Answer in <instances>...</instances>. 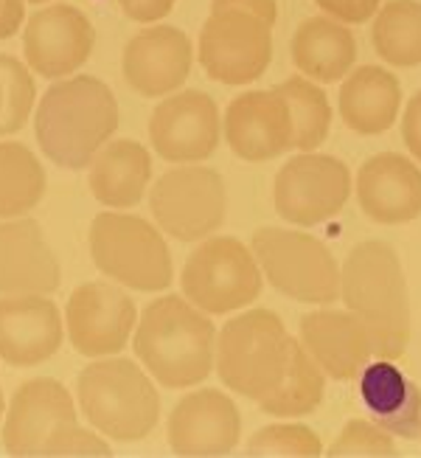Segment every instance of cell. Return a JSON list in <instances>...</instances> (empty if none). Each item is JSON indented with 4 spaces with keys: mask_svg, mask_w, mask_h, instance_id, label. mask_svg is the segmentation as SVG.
I'll return each instance as SVG.
<instances>
[{
    "mask_svg": "<svg viewBox=\"0 0 421 458\" xmlns=\"http://www.w3.org/2000/svg\"><path fill=\"white\" fill-rule=\"evenodd\" d=\"M340 298L374 337V357L399 360L410 344V295L399 253L366 239L340 265Z\"/></svg>",
    "mask_w": 421,
    "mask_h": 458,
    "instance_id": "6da1fadb",
    "label": "cell"
},
{
    "mask_svg": "<svg viewBox=\"0 0 421 458\" xmlns=\"http://www.w3.org/2000/svg\"><path fill=\"white\" fill-rule=\"evenodd\" d=\"M118 130V102L107 82L79 73L54 82L37 105L34 135L48 161L85 169Z\"/></svg>",
    "mask_w": 421,
    "mask_h": 458,
    "instance_id": "7a4b0ae2",
    "label": "cell"
},
{
    "mask_svg": "<svg viewBox=\"0 0 421 458\" xmlns=\"http://www.w3.org/2000/svg\"><path fill=\"white\" fill-rule=\"evenodd\" d=\"M135 354L166 388L203 383L216 363V327L189 298L164 295L144 307L135 324Z\"/></svg>",
    "mask_w": 421,
    "mask_h": 458,
    "instance_id": "3957f363",
    "label": "cell"
},
{
    "mask_svg": "<svg viewBox=\"0 0 421 458\" xmlns=\"http://www.w3.org/2000/svg\"><path fill=\"white\" fill-rule=\"evenodd\" d=\"M0 439L9 455H110L98 433L79 425L68 388L51 377H34L20 386L4 416Z\"/></svg>",
    "mask_w": 421,
    "mask_h": 458,
    "instance_id": "277c9868",
    "label": "cell"
},
{
    "mask_svg": "<svg viewBox=\"0 0 421 458\" xmlns=\"http://www.w3.org/2000/svg\"><path fill=\"white\" fill-rule=\"evenodd\" d=\"M76 400L85 420L113 442H140L160 420L152 377L127 357H105L76 377Z\"/></svg>",
    "mask_w": 421,
    "mask_h": 458,
    "instance_id": "5b68a950",
    "label": "cell"
},
{
    "mask_svg": "<svg viewBox=\"0 0 421 458\" xmlns=\"http://www.w3.org/2000/svg\"><path fill=\"white\" fill-rule=\"evenodd\" d=\"M295 337L273 310H245L216 335V374L233 394L262 400L284 380Z\"/></svg>",
    "mask_w": 421,
    "mask_h": 458,
    "instance_id": "8992f818",
    "label": "cell"
},
{
    "mask_svg": "<svg viewBox=\"0 0 421 458\" xmlns=\"http://www.w3.org/2000/svg\"><path fill=\"white\" fill-rule=\"evenodd\" d=\"M93 265L110 282L140 293H157L172 284V256L164 233L144 216L105 211L90 223Z\"/></svg>",
    "mask_w": 421,
    "mask_h": 458,
    "instance_id": "52a82bcc",
    "label": "cell"
},
{
    "mask_svg": "<svg viewBox=\"0 0 421 458\" xmlns=\"http://www.w3.org/2000/svg\"><path fill=\"white\" fill-rule=\"evenodd\" d=\"M180 287L194 307L208 315H228L250 307L262 295L265 278L253 248L236 236H206L183 265Z\"/></svg>",
    "mask_w": 421,
    "mask_h": 458,
    "instance_id": "ba28073f",
    "label": "cell"
},
{
    "mask_svg": "<svg viewBox=\"0 0 421 458\" xmlns=\"http://www.w3.org/2000/svg\"><path fill=\"white\" fill-rule=\"evenodd\" d=\"M250 248L267 282L287 298L317 307L340 298V265L320 239L270 225L253 233Z\"/></svg>",
    "mask_w": 421,
    "mask_h": 458,
    "instance_id": "9c48e42d",
    "label": "cell"
},
{
    "mask_svg": "<svg viewBox=\"0 0 421 458\" xmlns=\"http://www.w3.org/2000/svg\"><path fill=\"white\" fill-rule=\"evenodd\" d=\"M149 206L160 231L180 242H197L225 223L228 189L216 169L189 164L157 177Z\"/></svg>",
    "mask_w": 421,
    "mask_h": 458,
    "instance_id": "30bf717a",
    "label": "cell"
},
{
    "mask_svg": "<svg viewBox=\"0 0 421 458\" xmlns=\"http://www.w3.org/2000/svg\"><path fill=\"white\" fill-rule=\"evenodd\" d=\"M197 59L214 82H256L273 63V26L250 12H211L199 31Z\"/></svg>",
    "mask_w": 421,
    "mask_h": 458,
    "instance_id": "8fae6325",
    "label": "cell"
},
{
    "mask_svg": "<svg viewBox=\"0 0 421 458\" xmlns=\"http://www.w3.org/2000/svg\"><path fill=\"white\" fill-rule=\"evenodd\" d=\"M351 186V169L340 157L300 152L278 169L273 203L287 223L312 228L343 211Z\"/></svg>",
    "mask_w": 421,
    "mask_h": 458,
    "instance_id": "7c38bea8",
    "label": "cell"
},
{
    "mask_svg": "<svg viewBox=\"0 0 421 458\" xmlns=\"http://www.w3.org/2000/svg\"><path fill=\"white\" fill-rule=\"evenodd\" d=\"M138 324V307L127 290L107 282L79 284L65 304V329L85 357H110L122 352Z\"/></svg>",
    "mask_w": 421,
    "mask_h": 458,
    "instance_id": "4fadbf2b",
    "label": "cell"
},
{
    "mask_svg": "<svg viewBox=\"0 0 421 458\" xmlns=\"http://www.w3.org/2000/svg\"><path fill=\"white\" fill-rule=\"evenodd\" d=\"M223 135L216 102L203 90L164 98L149 118L152 149L169 164H199L214 155Z\"/></svg>",
    "mask_w": 421,
    "mask_h": 458,
    "instance_id": "5bb4252c",
    "label": "cell"
},
{
    "mask_svg": "<svg viewBox=\"0 0 421 458\" xmlns=\"http://www.w3.org/2000/svg\"><path fill=\"white\" fill-rule=\"evenodd\" d=\"M166 436L174 455H228L242 442V416L228 394L219 388H199L174 405Z\"/></svg>",
    "mask_w": 421,
    "mask_h": 458,
    "instance_id": "9a60e30c",
    "label": "cell"
},
{
    "mask_svg": "<svg viewBox=\"0 0 421 458\" xmlns=\"http://www.w3.org/2000/svg\"><path fill=\"white\" fill-rule=\"evenodd\" d=\"M223 135L233 155L242 161H273L295 144L292 110L275 88L248 90L225 107Z\"/></svg>",
    "mask_w": 421,
    "mask_h": 458,
    "instance_id": "2e32d148",
    "label": "cell"
},
{
    "mask_svg": "<svg viewBox=\"0 0 421 458\" xmlns=\"http://www.w3.org/2000/svg\"><path fill=\"white\" fill-rule=\"evenodd\" d=\"M93 46L96 29L90 17L68 4L34 12L23 31L26 65L46 79H63L79 71L90 59Z\"/></svg>",
    "mask_w": 421,
    "mask_h": 458,
    "instance_id": "e0dca14e",
    "label": "cell"
},
{
    "mask_svg": "<svg viewBox=\"0 0 421 458\" xmlns=\"http://www.w3.org/2000/svg\"><path fill=\"white\" fill-rule=\"evenodd\" d=\"M194 65V46L183 29L152 26L130 37L122 54V73L140 96H169L186 82Z\"/></svg>",
    "mask_w": 421,
    "mask_h": 458,
    "instance_id": "ac0fdd59",
    "label": "cell"
},
{
    "mask_svg": "<svg viewBox=\"0 0 421 458\" xmlns=\"http://www.w3.org/2000/svg\"><path fill=\"white\" fill-rule=\"evenodd\" d=\"M63 315L39 293L0 298V357L17 369L51 360L65 341Z\"/></svg>",
    "mask_w": 421,
    "mask_h": 458,
    "instance_id": "d6986e66",
    "label": "cell"
},
{
    "mask_svg": "<svg viewBox=\"0 0 421 458\" xmlns=\"http://www.w3.org/2000/svg\"><path fill=\"white\" fill-rule=\"evenodd\" d=\"M357 203L379 225H405L421 216V169L399 152H376L359 166Z\"/></svg>",
    "mask_w": 421,
    "mask_h": 458,
    "instance_id": "ffe728a7",
    "label": "cell"
},
{
    "mask_svg": "<svg viewBox=\"0 0 421 458\" xmlns=\"http://www.w3.org/2000/svg\"><path fill=\"white\" fill-rule=\"evenodd\" d=\"M298 341L332 380H354L374 357V337L351 310L307 312Z\"/></svg>",
    "mask_w": 421,
    "mask_h": 458,
    "instance_id": "44dd1931",
    "label": "cell"
},
{
    "mask_svg": "<svg viewBox=\"0 0 421 458\" xmlns=\"http://www.w3.org/2000/svg\"><path fill=\"white\" fill-rule=\"evenodd\" d=\"M63 282L46 233L31 216H12L0 223V295H48Z\"/></svg>",
    "mask_w": 421,
    "mask_h": 458,
    "instance_id": "7402d4cb",
    "label": "cell"
},
{
    "mask_svg": "<svg viewBox=\"0 0 421 458\" xmlns=\"http://www.w3.org/2000/svg\"><path fill=\"white\" fill-rule=\"evenodd\" d=\"M359 396L371 420L391 436L418 439L421 436V388L393 360L379 357L359 371Z\"/></svg>",
    "mask_w": 421,
    "mask_h": 458,
    "instance_id": "603a6c76",
    "label": "cell"
},
{
    "mask_svg": "<svg viewBox=\"0 0 421 458\" xmlns=\"http://www.w3.org/2000/svg\"><path fill=\"white\" fill-rule=\"evenodd\" d=\"M290 54L295 68L312 82H343L357 63V39L346 23L315 14L295 29Z\"/></svg>",
    "mask_w": 421,
    "mask_h": 458,
    "instance_id": "cb8c5ba5",
    "label": "cell"
},
{
    "mask_svg": "<svg viewBox=\"0 0 421 458\" xmlns=\"http://www.w3.org/2000/svg\"><path fill=\"white\" fill-rule=\"evenodd\" d=\"M337 105L349 130L359 135H383L399 118L402 85L388 68L359 65L340 85Z\"/></svg>",
    "mask_w": 421,
    "mask_h": 458,
    "instance_id": "d4e9b609",
    "label": "cell"
},
{
    "mask_svg": "<svg viewBox=\"0 0 421 458\" xmlns=\"http://www.w3.org/2000/svg\"><path fill=\"white\" fill-rule=\"evenodd\" d=\"M152 181V155L144 144L110 141L96 152L88 172L90 194L107 208H132L144 200Z\"/></svg>",
    "mask_w": 421,
    "mask_h": 458,
    "instance_id": "484cf974",
    "label": "cell"
},
{
    "mask_svg": "<svg viewBox=\"0 0 421 458\" xmlns=\"http://www.w3.org/2000/svg\"><path fill=\"white\" fill-rule=\"evenodd\" d=\"M371 46L393 68L421 65V0H388L374 14Z\"/></svg>",
    "mask_w": 421,
    "mask_h": 458,
    "instance_id": "4316f807",
    "label": "cell"
},
{
    "mask_svg": "<svg viewBox=\"0 0 421 458\" xmlns=\"http://www.w3.org/2000/svg\"><path fill=\"white\" fill-rule=\"evenodd\" d=\"M324 394H326L324 369L312 360V354L300 346V341H295L284 380L258 400V408L270 416H278V420H298V416L312 413L324 403Z\"/></svg>",
    "mask_w": 421,
    "mask_h": 458,
    "instance_id": "83f0119b",
    "label": "cell"
},
{
    "mask_svg": "<svg viewBox=\"0 0 421 458\" xmlns=\"http://www.w3.org/2000/svg\"><path fill=\"white\" fill-rule=\"evenodd\" d=\"M46 169L26 144H0V216H23L46 197Z\"/></svg>",
    "mask_w": 421,
    "mask_h": 458,
    "instance_id": "f1b7e54d",
    "label": "cell"
},
{
    "mask_svg": "<svg viewBox=\"0 0 421 458\" xmlns=\"http://www.w3.org/2000/svg\"><path fill=\"white\" fill-rule=\"evenodd\" d=\"M275 90L287 98L295 122V144L292 149L312 152L329 138L332 130V105L326 93L312 82L309 76H290L278 82Z\"/></svg>",
    "mask_w": 421,
    "mask_h": 458,
    "instance_id": "f546056e",
    "label": "cell"
},
{
    "mask_svg": "<svg viewBox=\"0 0 421 458\" xmlns=\"http://www.w3.org/2000/svg\"><path fill=\"white\" fill-rule=\"evenodd\" d=\"M37 88L29 65L17 56L0 54V135H12L29 122Z\"/></svg>",
    "mask_w": 421,
    "mask_h": 458,
    "instance_id": "4dcf8cb0",
    "label": "cell"
},
{
    "mask_svg": "<svg viewBox=\"0 0 421 458\" xmlns=\"http://www.w3.org/2000/svg\"><path fill=\"white\" fill-rule=\"evenodd\" d=\"M245 453L253 458H317L324 453L320 436L300 422H275L250 436Z\"/></svg>",
    "mask_w": 421,
    "mask_h": 458,
    "instance_id": "1f68e13d",
    "label": "cell"
},
{
    "mask_svg": "<svg viewBox=\"0 0 421 458\" xmlns=\"http://www.w3.org/2000/svg\"><path fill=\"white\" fill-rule=\"evenodd\" d=\"M332 458H393L396 445L374 420H351L329 447Z\"/></svg>",
    "mask_w": 421,
    "mask_h": 458,
    "instance_id": "d6a6232c",
    "label": "cell"
},
{
    "mask_svg": "<svg viewBox=\"0 0 421 458\" xmlns=\"http://www.w3.org/2000/svg\"><path fill=\"white\" fill-rule=\"evenodd\" d=\"M317 9L346 26H359L379 12L383 0H315Z\"/></svg>",
    "mask_w": 421,
    "mask_h": 458,
    "instance_id": "836d02e7",
    "label": "cell"
},
{
    "mask_svg": "<svg viewBox=\"0 0 421 458\" xmlns=\"http://www.w3.org/2000/svg\"><path fill=\"white\" fill-rule=\"evenodd\" d=\"M177 0H118V6L122 12L135 20V23H157V20H164L172 9H174Z\"/></svg>",
    "mask_w": 421,
    "mask_h": 458,
    "instance_id": "e575fe53",
    "label": "cell"
},
{
    "mask_svg": "<svg viewBox=\"0 0 421 458\" xmlns=\"http://www.w3.org/2000/svg\"><path fill=\"white\" fill-rule=\"evenodd\" d=\"M402 141L410 155L421 164V90L410 98L402 115Z\"/></svg>",
    "mask_w": 421,
    "mask_h": 458,
    "instance_id": "d590c367",
    "label": "cell"
},
{
    "mask_svg": "<svg viewBox=\"0 0 421 458\" xmlns=\"http://www.w3.org/2000/svg\"><path fill=\"white\" fill-rule=\"evenodd\" d=\"M223 9L250 12L256 17H262L265 23H270V26H275V17H278L275 0H211V12H223Z\"/></svg>",
    "mask_w": 421,
    "mask_h": 458,
    "instance_id": "8d00e7d4",
    "label": "cell"
},
{
    "mask_svg": "<svg viewBox=\"0 0 421 458\" xmlns=\"http://www.w3.org/2000/svg\"><path fill=\"white\" fill-rule=\"evenodd\" d=\"M26 0H0V39H9L23 26Z\"/></svg>",
    "mask_w": 421,
    "mask_h": 458,
    "instance_id": "74e56055",
    "label": "cell"
},
{
    "mask_svg": "<svg viewBox=\"0 0 421 458\" xmlns=\"http://www.w3.org/2000/svg\"><path fill=\"white\" fill-rule=\"evenodd\" d=\"M0 420H4V391H0Z\"/></svg>",
    "mask_w": 421,
    "mask_h": 458,
    "instance_id": "f35d334b",
    "label": "cell"
},
{
    "mask_svg": "<svg viewBox=\"0 0 421 458\" xmlns=\"http://www.w3.org/2000/svg\"><path fill=\"white\" fill-rule=\"evenodd\" d=\"M26 4H34V6H39V4H48V0H26Z\"/></svg>",
    "mask_w": 421,
    "mask_h": 458,
    "instance_id": "ab89813d",
    "label": "cell"
}]
</instances>
